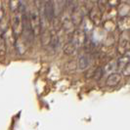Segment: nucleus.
<instances>
[{"instance_id": "f257e3e1", "label": "nucleus", "mask_w": 130, "mask_h": 130, "mask_svg": "<svg viewBox=\"0 0 130 130\" xmlns=\"http://www.w3.org/2000/svg\"><path fill=\"white\" fill-rule=\"evenodd\" d=\"M11 28H12L13 36L15 38L19 37L23 34L24 22H23V17L20 11L15 12L11 18Z\"/></svg>"}, {"instance_id": "f03ea898", "label": "nucleus", "mask_w": 130, "mask_h": 130, "mask_svg": "<svg viewBox=\"0 0 130 130\" xmlns=\"http://www.w3.org/2000/svg\"><path fill=\"white\" fill-rule=\"evenodd\" d=\"M30 28L32 30V33L34 36H37L40 33L42 24H41V19H40V15L37 9H33L31 13L29 15V20H28Z\"/></svg>"}, {"instance_id": "7ed1b4c3", "label": "nucleus", "mask_w": 130, "mask_h": 130, "mask_svg": "<svg viewBox=\"0 0 130 130\" xmlns=\"http://www.w3.org/2000/svg\"><path fill=\"white\" fill-rule=\"evenodd\" d=\"M129 30L120 33V36L118 38V44H117V52L119 55L122 56L129 52Z\"/></svg>"}, {"instance_id": "20e7f679", "label": "nucleus", "mask_w": 130, "mask_h": 130, "mask_svg": "<svg viewBox=\"0 0 130 130\" xmlns=\"http://www.w3.org/2000/svg\"><path fill=\"white\" fill-rule=\"evenodd\" d=\"M87 39H86V32L84 30L81 29H76L72 33V42L73 45L76 48H80L83 47L84 44L86 43Z\"/></svg>"}, {"instance_id": "39448f33", "label": "nucleus", "mask_w": 130, "mask_h": 130, "mask_svg": "<svg viewBox=\"0 0 130 130\" xmlns=\"http://www.w3.org/2000/svg\"><path fill=\"white\" fill-rule=\"evenodd\" d=\"M88 19L90 20V22L93 24V26H101L102 23H103V13L99 10L98 7H93L89 11Z\"/></svg>"}, {"instance_id": "423d86ee", "label": "nucleus", "mask_w": 130, "mask_h": 130, "mask_svg": "<svg viewBox=\"0 0 130 130\" xmlns=\"http://www.w3.org/2000/svg\"><path fill=\"white\" fill-rule=\"evenodd\" d=\"M117 28L120 32L128 31L130 28V17L119 18L117 23Z\"/></svg>"}, {"instance_id": "0eeeda50", "label": "nucleus", "mask_w": 130, "mask_h": 130, "mask_svg": "<svg viewBox=\"0 0 130 130\" xmlns=\"http://www.w3.org/2000/svg\"><path fill=\"white\" fill-rule=\"evenodd\" d=\"M117 15L119 18H124V17H129L130 15V6L128 3L121 2L117 9Z\"/></svg>"}, {"instance_id": "6e6552de", "label": "nucleus", "mask_w": 130, "mask_h": 130, "mask_svg": "<svg viewBox=\"0 0 130 130\" xmlns=\"http://www.w3.org/2000/svg\"><path fill=\"white\" fill-rule=\"evenodd\" d=\"M40 39H41V43L42 46H48L50 45V41H51V37H52V33L49 29L47 28H42L41 27V30H40Z\"/></svg>"}, {"instance_id": "1a4fd4ad", "label": "nucleus", "mask_w": 130, "mask_h": 130, "mask_svg": "<svg viewBox=\"0 0 130 130\" xmlns=\"http://www.w3.org/2000/svg\"><path fill=\"white\" fill-rule=\"evenodd\" d=\"M83 19H84V16H83V14H82L80 9H74L72 12L71 21L73 23V25L75 26L81 25L82 22H83Z\"/></svg>"}, {"instance_id": "9d476101", "label": "nucleus", "mask_w": 130, "mask_h": 130, "mask_svg": "<svg viewBox=\"0 0 130 130\" xmlns=\"http://www.w3.org/2000/svg\"><path fill=\"white\" fill-rule=\"evenodd\" d=\"M44 13L49 22L55 17V9H54V4L52 3V1L46 2L45 7H44Z\"/></svg>"}, {"instance_id": "9b49d317", "label": "nucleus", "mask_w": 130, "mask_h": 130, "mask_svg": "<svg viewBox=\"0 0 130 130\" xmlns=\"http://www.w3.org/2000/svg\"><path fill=\"white\" fill-rule=\"evenodd\" d=\"M121 80V75L117 72H113V73H111L109 75V77L107 79V85L108 86H111V87H113L117 85Z\"/></svg>"}, {"instance_id": "f8f14e48", "label": "nucleus", "mask_w": 130, "mask_h": 130, "mask_svg": "<svg viewBox=\"0 0 130 130\" xmlns=\"http://www.w3.org/2000/svg\"><path fill=\"white\" fill-rule=\"evenodd\" d=\"M62 27L66 32L70 33V34H72L75 30V26L73 25V23L70 19H66L62 22Z\"/></svg>"}, {"instance_id": "ddd939ff", "label": "nucleus", "mask_w": 130, "mask_h": 130, "mask_svg": "<svg viewBox=\"0 0 130 130\" xmlns=\"http://www.w3.org/2000/svg\"><path fill=\"white\" fill-rule=\"evenodd\" d=\"M103 26H104V28L108 32H113L117 29V24L113 21H111V20L106 21L103 24Z\"/></svg>"}, {"instance_id": "4468645a", "label": "nucleus", "mask_w": 130, "mask_h": 130, "mask_svg": "<svg viewBox=\"0 0 130 130\" xmlns=\"http://www.w3.org/2000/svg\"><path fill=\"white\" fill-rule=\"evenodd\" d=\"M75 49H76V47L73 45V43H72V41L66 43L65 45H64V48H63L64 53L67 54V55H72L73 53L75 52Z\"/></svg>"}, {"instance_id": "2eb2a0df", "label": "nucleus", "mask_w": 130, "mask_h": 130, "mask_svg": "<svg viewBox=\"0 0 130 130\" xmlns=\"http://www.w3.org/2000/svg\"><path fill=\"white\" fill-rule=\"evenodd\" d=\"M9 7H10L11 12H13V13L18 12L21 9V1L20 0H10Z\"/></svg>"}, {"instance_id": "dca6fc26", "label": "nucleus", "mask_w": 130, "mask_h": 130, "mask_svg": "<svg viewBox=\"0 0 130 130\" xmlns=\"http://www.w3.org/2000/svg\"><path fill=\"white\" fill-rule=\"evenodd\" d=\"M50 22H51V24H52L54 31H59V30L62 28V22H61V20L59 19V18L54 17Z\"/></svg>"}, {"instance_id": "f3484780", "label": "nucleus", "mask_w": 130, "mask_h": 130, "mask_svg": "<svg viewBox=\"0 0 130 130\" xmlns=\"http://www.w3.org/2000/svg\"><path fill=\"white\" fill-rule=\"evenodd\" d=\"M5 54H6V43L3 36L0 34V56L3 57L5 56Z\"/></svg>"}, {"instance_id": "a211bd4d", "label": "nucleus", "mask_w": 130, "mask_h": 130, "mask_svg": "<svg viewBox=\"0 0 130 130\" xmlns=\"http://www.w3.org/2000/svg\"><path fill=\"white\" fill-rule=\"evenodd\" d=\"M88 59L86 58V57H81V58L79 59V61H78V66H79V68L81 69V70H85L87 67H88Z\"/></svg>"}, {"instance_id": "6ab92c4d", "label": "nucleus", "mask_w": 130, "mask_h": 130, "mask_svg": "<svg viewBox=\"0 0 130 130\" xmlns=\"http://www.w3.org/2000/svg\"><path fill=\"white\" fill-rule=\"evenodd\" d=\"M103 74H104V70L102 68H98V69L95 70V72L93 73V77L95 78L96 80H99V79L102 78Z\"/></svg>"}, {"instance_id": "aec40b11", "label": "nucleus", "mask_w": 130, "mask_h": 130, "mask_svg": "<svg viewBox=\"0 0 130 130\" xmlns=\"http://www.w3.org/2000/svg\"><path fill=\"white\" fill-rule=\"evenodd\" d=\"M121 2H122V0H107L108 6L111 8H117Z\"/></svg>"}, {"instance_id": "412c9836", "label": "nucleus", "mask_w": 130, "mask_h": 130, "mask_svg": "<svg viewBox=\"0 0 130 130\" xmlns=\"http://www.w3.org/2000/svg\"><path fill=\"white\" fill-rule=\"evenodd\" d=\"M122 72H123L124 75L129 76V75H130V65H129V64H127V65L125 66L123 69H122Z\"/></svg>"}, {"instance_id": "4be33fe9", "label": "nucleus", "mask_w": 130, "mask_h": 130, "mask_svg": "<svg viewBox=\"0 0 130 130\" xmlns=\"http://www.w3.org/2000/svg\"><path fill=\"white\" fill-rule=\"evenodd\" d=\"M122 2H124V3H128V4H129L130 0H122Z\"/></svg>"}, {"instance_id": "5701e85b", "label": "nucleus", "mask_w": 130, "mask_h": 130, "mask_svg": "<svg viewBox=\"0 0 130 130\" xmlns=\"http://www.w3.org/2000/svg\"><path fill=\"white\" fill-rule=\"evenodd\" d=\"M88 1H90V2H95V3H97L99 0H88Z\"/></svg>"}]
</instances>
